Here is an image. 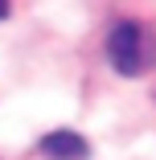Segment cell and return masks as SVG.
Returning a JSON list of instances; mask_svg holds the SVG:
<instances>
[{
    "instance_id": "6da1fadb",
    "label": "cell",
    "mask_w": 156,
    "mask_h": 160,
    "mask_svg": "<svg viewBox=\"0 0 156 160\" xmlns=\"http://www.w3.org/2000/svg\"><path fill=\"white\" fill-rule=\"evenodd\" d=\"M107 58H111V66L119 74H140L144 70V33H140V25L132 21H123L111 29V37H107Z\"/></svg>"
},
{
    "instance_id": "3957f363",
    "label": "cell",
    "mask_w": 156,
    "mask_h": 160,
    "mask_svg": "<svg viewBox=\"0 0 156 160\" xmlns=\"http://www.w3.org/2000/svg\"><path fill=\"white\" fill-rule=\"evenodd\" d=\"M0 17H8V0H0Z\"/></svg>"
},
{
    "instance_id": "7a4b0ae2",
    "label": "cell",
    "mask_w": 156,
    "mask_h": 160,
    "mask_svg": "<svg viewBox=\"0 0 156 160\" xmlns=\"http://www.w3.org/2000/svg\"><path fill=\"white\" fill-rule=\"evenodd\" d=\"M41 152L53 160H86V140L74 132H49L41 140Z\"/></svg>"
}]
</instances>
